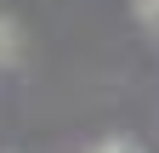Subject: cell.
I'll return each mask as SVG.
<instances>
[{"instance_id": "6da1fadb", "label": "cell", "mask_w": 159, "mask_h": 153, "mask_svg": "<svg viewBox=\"0 0 159 153\" xmlns=\"http://www.w3.org/2000/svg\"><path fill=\"white\" fill-rule=\"evenodd\" d=\"M17 51H23V40H17V28L0 17V63H17Z\"/></svg>"}, {"instance_id": "7a4b0ae2", "label": "cell", "mask_w": 159, "mask_h": 153, "mask_svg": "<svg viewBox=\"0 0 159 153\" xmlns=\"http://www.w3.org/2000/svg\"><path fill=\"white\" fill-rule=\"evenodd\" d=\"M136 11H142L148 23H159V0H136Z\"/></svg>"}]
</instances>
